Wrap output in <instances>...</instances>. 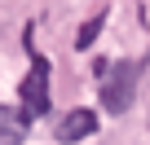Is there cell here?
<instances>
[{
	"instance_id": "7a4b0ae2",
	"label": "cell",
	"mask_w": 150,
	"mask_h": 145,
	"mask_svg": "<svg viewBox=\"0 0 150 145\" xmlns=\"http://www.w3.org/2000/svg\"><path fill=\"white\" fill-rule=\"evenodd\" d=\"M18 101H22L27 119H44V114H49L53 97H49V62H44V57H35V62H31L27 79H22V92H18Z\"/></svg>"
},
{
	"instance_id": "5b68a950",
	"label": "cell",
	"mask_w": 150,
	"mask_h": 145,
	"mask_svg": "<svg viewBox=\"0 0 150 145\" xmlns=\"http://www.w3.org/2000/svg\"><path fill=\"white\" fill-rule=\"evenodd\" d=\"M102 27H106V9H102V13H93L80 31H75V48H93V44H97V35H102Z\"/></svg>"
},
{
	"instance_id": "277c9868",
	"label": "cell",
	"mask_w": 150,
	"mask_h": 145,
	"mask_svg": "<svg viewBox=\"0 0 150 145\" xmlns=\"http://www.w3.org/2000/svg\"><path fill=\"white\" fill-rule=\"evenodd\" d=\"M27 110L22 106H0V145H22L27 136Z\"/></svg>"
},
{
	"instance_id": "6da1fadb",
	"label": "cell",
	"mask_w": 150,
	"mask_h": 145,
	"mask_svg": "<svg viewBox=\"0 0 150 145\" xmlns=\"http://www.w3.org/2000/svg\"><path fill=\"white\" fill-rule=\"evenodd\" d=\"M137 79H141V66H137V62H115V66H106V75H102V110L128 114V110H132V97H137Z\"/></svg>"
},
{
	"instance_id": "3957f363",
	"label": "cell",
	"mask_w": 150,
	"mask_h": 145,
	"mask_svg": "<svg viewBox=\"0 0 150 145\" xmlns=\"http://www.w3.org/2000/svg\"><path fill=\"white\" fill-rule=\"evenodd\" d=\"M97 132V110H71L62 123H57V141L62 145H75V141H84Z\"/></svg>"
}]
</instances>
